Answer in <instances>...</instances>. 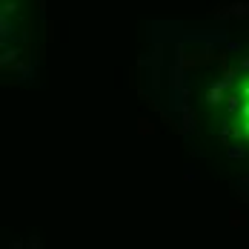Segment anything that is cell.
<instances>
[{"instance_id":"obj_1","label":"cell","mask_w":249,"mask_h":249,"mask_svg":"<svg viewBox=\"0 0 249 249\" xmlns=\"http://www.w3.org/2000/svg\"><path fill=\"white\" fill-rule=\"evenodd\" d=\"M206 100L221 143L249 158V52L238 54L221 72Z\"/></svg>"}]
</instances>
